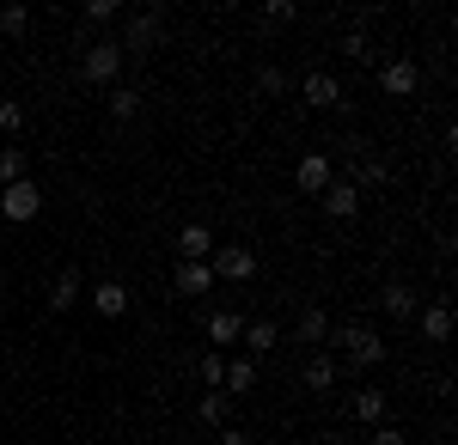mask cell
I'll use <instances>...</instances> for the list:
<instances>
[{
  "instance_id": "cell-15",
  "label": "cell",
  "mask_w": 458,
  "mask_h": 445,
  "mask_svg": "<svg viewBox=\"0 0 458 445\" xmlns=\"http://www.w3.org/2000/svg\"><path fill=\"white\" fill-rule=\"evenodd\" d=\"M293 336H300L306 348H324L330 342V317H324V311H306V317L293 323Z\"/></svg>"
},
{
  "instance_id": "cell-27",
  "label": "cell",
  "mask_w": 458,
  "mask_h": 445,
  "mask_svg": "<svg viewBox=\"0 0 458 445\" xmlns=\"http://www.w3.org/2000/svg\"><path fill=\"white\" fill-rule=\"evenodd\" d=\"M80 13H86L92 25H110V19H123V6H116V0H86Z\"/></svg>"
},
{
  "instance_id": "cell-7",
  "label": "cell",
  "mask_w": 458,
  "mask_h": 445,
  "mask_svg": "<svg viewBox=\"0 0 458 445\" xmlns=\"http://www.w3.org/2000/svg\"><path fill=\"white\" fill-rule=\"evenodd\" d=\"M293 183H300L306 196H324V189L336 183V172H330V159H324V153H306V159H300V172H293Z\"/></svg>"
},
{
  "instance_id": "cell-9",
  "label": "cell",
  "mask_w": 458,
  "mask_h": 445,
  "mask_svg": "<svg viewBox=\"0 0 458 445\" xmlns=\"http://www.w3.org/2000/svg\"><path fill=\"white\" fill-rule=\"evenodd\" d=\"M300 98L312 104V110H330V104H343V86H336L330 73H306V80H300Z\"/></svg>"
},
{
  "instance_id": "cell-6",
  "label": "cell",
  "mask_w": 458,
  "mask_h": 445,
  "mask_svg": "<svg viewBox=\"0 0 458 445\" xmlns=\"http://www.w3.org/2000/svg\"><path fill=\"white\" fill-rule=\"evenodd\" d=\"M379 86H386L391 98H410V92L422 86V68H416L410 55H397V62H386V73H379Z\"/></svg>"
},
{
  "instance_id": "cell-26",
  "label": "cell",
  "mask_w": 458,
  "mask_h": 445,
  "mask_svg": "<svg viewBox=\"0 0 458 445\" xmlns=\"http://www.w3.org/2000/svg\"><path fill=\"white\" fill-rule=\"evenodd\" d=\"M25 25H31L25 6H0V31H6V37H25Z\"/></svg>"
},
{
  "instance_id": "cell-8",
  "label": "cell",
  "mask_w": 458,
  "mask_h": 445,
  "mask_svg": "<svg viewBox=\"0 0 458 445\" xmlns=\"http://www.w3.org/2000/svg\"><path fill=\"white\" fill-rule=\"evenodd\" d=\"M202 323H208V342H214V354H220V348H233L239 336H245V317H239V311H208Z\"/></svg>"
},
{
  "instance_id": "cell-28",
  "label": "cell",
  "mask_w": 458,
  "mask_h": 445,
  "mask_svg": "<svg viewBox=\"0 0 458 445\" xmlns=\"http://www.w3.org/2000/svg\"><path fill=\"white\" fill-rule=\"evenodd\" d=\"M257 86H263L269 98H282V92H287V86H293V80H287L282 68H263V73H257Z\"/></svg>"
},
{
  "instance_id": "cell-17",
  "label": "cell",
  "mask_w": 458,
  "mask_h": 445,
  "mask_svg": "<svg viewBox=\"0 0 458 445\" xmlns=\"http://www.w3.org/2000/svg\"><path fill=\"white\" fill-rule=\"evenodd\" d=\"M422 336L428 342H446V336H453V306H428L422 311Z\"/></svg>"
},
{
  "instance_id": "cell-4",
  "label": "cell",
  "mask_w": 458,
  "mask_h": 445,
  "mask_svg": "<svg viewBox=\"0 0 458 445\" xmlns=\"http://www.w3.org/2000/svg\"><path fill=\"white\" fill-rule=\"evenodd\" d=\"M208 274L214 281H250V274H257V256H250L245 244H214L208 250Z\"/></svg>"
},
{
  "instance_id": "cell-16",
  "label": "cell",
  "mask_w": 458,
  "mask_h": 445,
  "mask_svg": "<svg viewBox=\"0 0 458 445\" xmlns=\"http://www.w3.org/2000/svg\"><path fill=\"white\" fill-rule=\"evenodd\" d=\"M300 378H306V390H330V384H336V360H330V354H312Z\"/></svg>"
},
{
  "instance_id": "cell-32",
  "label": "cell",
  "mask_w": 458,
  "mask_h": 445,
  "mask_svg": "<svg viewBox=\"0 0 458 445\" xmlns=\"http://www.w3.org/2000/svg\"><path fill=\"white\" fill-rule=\"evenodd\" d=\"M343 49H349L354 62H367V55H373V43H367V37H360V31H349V43H343Z\"/></svg>"
},
{
  "instance_id": "cell-21",
  "label": "cell",
  "mask_w": 458,
  "mask_h": 445,
  "mask_svg": "<svg viewBox=\"0 0 458 445\" xmlns=\"http://www.w3.org/2000/svg\"><path fill=\"white\" fill-rule=\"evenodd\" d=\"M386 311H391V317H416V293H410L403 281H391V287H386Z\"/></svg>"
},
{
  "instance_id": "cell-10",
  "label": "cell",
  "mask_w": 458,
  "mask_h": 445,
  "mask_svg": "<svg viewBox=\"0 0 458 445\" xmlns=\"http://www.w3.org/2000/svg\"><path fill=\"white\" fill-rule=\"evenodd\" d=\"M208 250H214L208 226H183V232H177V263H208Z\"/></svg>"
},
{
  "instance_id": "cell-1",
  "label": "cell",
  "mask_w": 458,
  "mask_h": 445,
  "mask_svg": "<svg viewBox=\"0 0 458 445\" xmlns=\"http://www.w3.org/2000/svg\"><path fill=\"white\" fill-rule=\"evenodd\" d=\"M330 336L343 342V354H349L354 373H373V366L386 360V336H379V330H367V323H330Z\"/></svg>"
},
{
  "instance_id": "cell-34",
  "label": "cell",
  "mask_w": 458,
  "mask_h": 445,
  "mask_svg": "<svg viewBox=\"0 0 458 445\" xmlns=\"http://www.w3.org/2000/svg\"><path fill=\"white\" fill-rule=\"evenodd\" d=\"M220 445H257V440H250L245 427H226V433H220Z\"/></svg>"
},
{
  "instance_id": "cell-35",
  "label": "cell",
  "mask_w": 458,
  "mask_h": 445,
  "mask_svg": "<svg viewBox=\"0 0 458 445\" xmlns=\"http://www.w3.org/2000/svg\"><path fill=\"white\" fill-rule=\"evenodd\" d=\"M0 311H6V287H0Z\"/></svg>"
},
{
  "instance_id": "cell-29",
  "label": "cell",
  "mask_w": 458,
  "mask_h": 445,
  "mask_svg": "<svg viewBox=\"0 0 458 445\" xmlns=\"http://www.w3.org/2000/svg\"><path fill=\"white\" fill-rule=\"evenodd\" d=\"M0 129H6V135H13V129H25V110H19V104H13V98L0 104Z\"/></svg>"
},
{
  "instance_id": "cell-24",
  "label": "cell",
  "mask_w": 458,
  "mask_h": 445,
  "mask_svg": "<svg viewBox=\"0 0 458 445\" xmlns=\"http://www.w3.org/2000/svg\"><path fill=\"white\" fill-rule=\"evenodd\" d=\"M202 421H208V427H226V421H233V415H226V390H208V397H202Z\"/></svg>"
},
{
  "instance_id": "cell-13",
  "label": "cell",
  "mask_w": 458,
  "mask_h": 445,
  "mask_svg": "<svg viewBox=\"0 0 458 445\" xmlns=\"http://www.w3.org/2000/svg\"><path fill=\"white\" fill-rule=\"evenodd\" d=\"M177 293H190V299H202V293H208L214 287V274H208V263H177Z\"/></svg>"
},
{
  "instance_id": "cell-31",
  "label": "cell",
  "mask_w": 458,
  "mask_h": 445,
  "mask_svg": "<svg viewBox=\"0 0 458 445\" xmlns=\"http://www.w3.org/2000/svg\"><path fill=\"white\" fill-rule=\"evenodd\" d=\"M263 19H269V25H287V19H293V6H287V0H269V6H263Z\"/></svg>"
},
{
  "instance_id": "cell-3",
  "label": "cell",
  "mask_w": 458,
  "mask_h": 445,
  "mask_svg": "<svg viewBox=\"0 0 458 445\" xmlns=\"http://www.w3.org/2000/svg\"><path fill=\"white\" fill-rule=\"evenodd\" d=\"M0 214H6L13 226H25V220H37V214H43V189H37L31 177L6 183V189H0Z\"/></svg>"
},
{
  "instance_id": "cell-33",
  "label": "cell",
  "mask_w": 458,
  "mask_h": 445,
  "mask_svg": "<svg viewBox=\"0 0 458 445\" xmlns=\"http://www.w3.org/2000/svg\"><path fill=\"white\" fill-rule=\"evenodd\" d=\"M373 445H410V440H403L397 427H373Z\"/></svg>"
},
{
  "instance_id": "cell-5",
  "label": "cell",
  "mask_w": 458,
  "mask_h": 445,
  "mask_svg": "<svg viewBox=\"0 0 458 445\" xmlns=\"http://www.w3.org/2000/svg\"><path fill=\"white\" fill-rule=\"evenodd\" d=\"M159 25H165V13H159V6H141V13H129V25H123V43H116V49H123V55H129V49H135V55H141V49H153V43H159Z\"/></svg>"
},
{
  "instance_id": "cell-30",
  "label": "cell",
  "mask_w": 458,
  "mask_h": 445,
  "mask_svg": "<svg viewBox=\"0 0 458 445\" xmlns=\"http://www.w3.org/2000/svg\"><path fill=\"white\" fill-rule=\"evenodd\" d=\"M354 177H360V183H386V165H379V159H360V172H354ZM360 183H354V189H360Z\"/></svg>"
},
{
  "instance_id": "cell-19",
  "label": "cell",
  "mask_w": 458,
  "mask_h": 445,
  "mask_svg": "<svg viewBox=\"0 0 458 445\" xmlns=\"http://www.w3.org/2000/svg\"><path fill=\"white\" fill-rule=\"evenodd\" d=\"M25 172H31V159H25L19 147H0V189H6V183H19Z\"/></svg>"
},
{
  "instance_id": "cell-18",
  "label": "cell",
  "mask_w": 458,
  "mask_h": 445,
  "mask_svg": "<svg viewBox=\"0 0 458 445\" xmlns=\"http://www.w3.org/2000/svg\"><path fill=\"white\" fill-rule=\"evenodd\" d=\"M220 390H239V397L257 390V360H226V384Z\"/></svg>"
},
{
  "instance_id": "cell-20",
  "label": "cell",
  "mask_w": 458,
  "mask_h": 445,
  "mask_svg": "<svg viewBox=\"0 0 458 445\" xmlns=\"http://www.w3.org/2000/svg\"><path fill=\"white\" fill-rule=\"evenodd\" d=\"M354 415H360V421H367V427H379V421H386V397H379V390H373V384H367V390H360V397H354Z\"/></svg>"
},
{
  "instance_id": "cell-12",
  "label": "cell",
  "mask_w": 458,
  "mask_h": 445,
  "mask_svg": "<svg viewBox=\"0 0 458 445\" xmlns=\"http://www.w3.org/2000/svg\"><path fill=\"white\" fill-rule=\"evenodd\" d=\"M92 311H98V317H123V311H129V287H123V281H98Z\"/></svg>"
},
{
  "instance_id": "cell-14",
  "label": "cell",
  "mask_w": 458,
  "mask_h": 445,
  "mask_svg": "<svg viewBox=\"0 0 458 445\" xmlns=\"http://www.w3.org/2000/svg\"><path fill=\"white\" fill-rule=\"evenodd\" d=\"M80 306V274H55V281H49V311H73Z\"/></svg>"
},
{
  "instance_id": "cell-23",
  "label": "cell",
  "mask_w": 458,
  "mask_h": 445,
  "mask_svg": "<svg viewBox=\"0 0 458 445\" xmlns=\"http://www.w3.org/2000/svg\"><path fill=\"white\" fill-rule=\"evenodd\" d=\"M135 110H141V92H135V86H116V92H110V116H116V122H129Z\"/></svg>"
},
{
  "instance_id": "cell-22",
  "label": "cell",
  "mask_w": 458,
  "mask_h": 445,
  "mask_svg": "<svg viewBox=\"0 0 458 445\" xmlns=\"http://www.w3.org/2000/svg\"><path fill=\"white\" fill-rule=\"evenodd\" d=\"M196 378H202V384H208V390H220V384H226V354H202V366H196Z\"/></svg>"
},
{
  "instance_id": "cell-25",
  "label": "cell",
  "mask_w": 458,
  "mask_h": 445,
  "mask_svg": "<svg viewBox=\"0 0 458 445\" xmlns=\"http://www.w3.org/2000/svg\"><path fill=\"white\" fill-rule=\"evenodd\" d=\"M245 342H250V354H269L276 348V323H245Z\"/></svg>"
},
{
  "instance_id": "cell-2",
  "label": "cell",
  "mask_w": 458,
  "mask_h": 445,
  "mask_svg": "<svg viewBox=\"0 0 458 445\" xmlns=\"http://www.w3.org/2000/svg\"><path fill=\"white\" fill-rule=\"evenodd\" d=\"M80 80H86V86H116V80H123V49H116V43H92V49L80 55Z\"/></svg>"
},
{
  "instance_id": "cell-11",
  "label": "cell",
  "mask_w": 458,
  "mask_h": 445,
  "mask_svg": "<svg viewBox=\"0 0 458 445\" xmlns=\"http://www.w3.org/2000/svg\"><path fill=\"white\" fill-rule=\"evenodd\" d=\"M354 207H360V189H354V183H330V189H324V214H330V220H354Z\"/></svg>"
}]
</instances>
